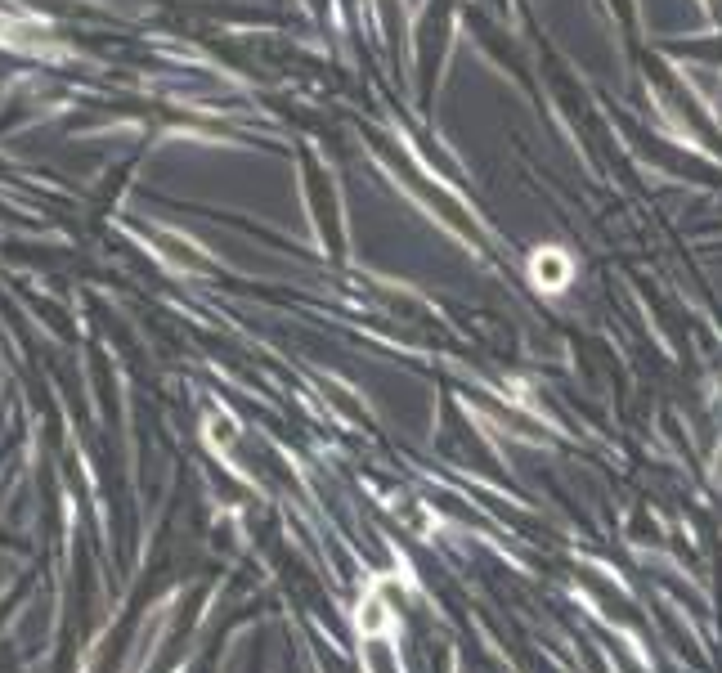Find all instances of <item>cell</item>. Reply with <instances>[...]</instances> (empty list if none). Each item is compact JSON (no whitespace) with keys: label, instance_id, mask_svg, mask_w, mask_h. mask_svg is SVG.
<instances>
[{"label":"cell","instance_id":"1","mask_svg":"<svg viewBox=\"0 0 722 673\" xmlns=\"http://www.w3.org/2000/svg\"><path fill=\"white\" fill-rule=\"evenodd\" d=\"M386 624V615H382V602H368V615H364V633H377Z\"/></svg>","mask_w":722,"mask_h":673}]
</instances>
